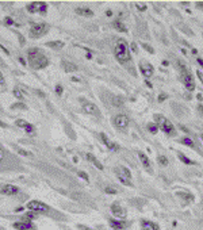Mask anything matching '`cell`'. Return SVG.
<instances>
[{"mask_svg": "<svg viewBox=\"0 0 203 230\" xmlns=\"http://www.w3.org/2000/svg\"><path fill=\"white\" fill-rule=\"evenodd\" d=\"M159 163H160V165L167 166V165H168L169 161H168V158H167V157L162 156V154H161V156H159Z\"/></svg>", "mask_w": 203, "mask_h": 230, "instance_id": "cell-26", "label": "cell"}, {"mask_svg": "<svg viewBox=\"0 0 203 230\" xmlns=\"http://www.w3.org/2000/svg\"><path fill=\"white\" fill-rule=\"evenodd\" d=\"M48 30H49V26L46 23H37V25L31 26L30 34H31L33 38H38V37H42Z\"/></svg>", "mask_w": 203, "mask_h": 230, "instance_id": "cell-7", "label": "cell"}, {"mask_svg": "<svg viewBox=\"0 0 203 230\" xmlns=\"http://www.w3.org/2000/svg\"><path fill=\"white\" fill-rule=\"evenodd\" d=\"M27 11H29V12H33V14H37V12L45 14L48 11V6H46L45 1H34V3L27 6Z\"/></svg>", "mask_w": 203, "mask_h": 230, "instance_id": "cell-9", "label": "cell"}, {"mask_svg": "<svg viewBox=\"0 0 203 230\" xmlns=\"http://www.w3.org/2000/svg\"><path fill=\"white\" fill-rule=\"evenodd\" d=\"M107 194H117V189H114V188H110V187H107V188L104 189Z\"/></svg>", "mask_w": 203, "mask_h": 230, "instance_id": "cell-32", "label": "cell"}, {"mask_svg": "<svg viewBox=\"0 0 203 230\" xmlns=\"http://www.w3.org/2000/svg\"><path fill=\"white\" fill-rule=\"evenodd\" d=\"M16 125L19 126V127L25 129V130L27 131V133H30V134H31L33 131H34V126H33V125H30L29 122L23 121V119H18V121H16Z\"/></svg>", "mask_w": 203, "mask_h": 230, "instance_id": "cell-16", "label": "cell"}, {"mask_svg": "<svg viewBox=\"0 0 203 230\" xmlns=\"http://www.w3.org/2000/svg\"><path fill=\"white\" fill-rule=\"evenodd\" d=\"M114 125L117 126L118 129H121V130H126V129L129 127V118L123 114L117 115L114 118Z\"/></svg>", "mask_w": 203, "mask_h": 230, "instance_id": "cell-10", "label": "cell"}, {"mask_svg": "<svg viewBox=\"0 0 203 230\" xmlns=\"http://www.w3.org/2000/svg\"><path fill=\"white\" fill-rule=\"evenodd\" d=\"M138 157H140V160H141V163H142V165L145 166L148 171H150V161H149V158H148V156H146L145 153H138Z\"/></svg>", "mask_w": 203, "mask_h": 230, "instance_id": "cell-18", "label": "cell"}, {"mask_svg": "<svg viewBox=\"0 0 203 230\" xmlns=\"http://www.w3.org/2000/svg\"><path fill=\"white\" fill-rule=\"evenodd\" d=\"M62 67L65 68V70H67V72H77V67L75 64H72V62L64 61V62H62Z\"/></svg>", "mask_w": 203, "mask_h": 230, "instance_id": "cell-20", "label": "cell"}, {"mask_svg": "<svg viewBox=\"0 0 203 230\" xmlns=\"http://www.w3.org/2000/svg\"><path fill=\"white\" fill-rule=\"evenodd\" d=\"M202 140H203V134H202Z\"/></svg>", "mask_w": 203, "mask_h": 230, "instance_id": "cell-43", "label": "cell"}, {"mask_svg": "<svg viewBox=\"0 0 203 230\" xmlns=\"http://www.w3.org/2000/svg\"><path fill=\"white\" fill-rule=\"evenodd\" d=\"M0 84H4V79H3V74L0 72Z\"/></svg>", "mask_w": 203, "mask_h": 230, "instance_id": "cell-37", "label": "cell"}, {"mask_svg": "<svg viewBox=\"0 0 203 230\" xmlns=\"http://www.w3.org/2000/svg\"><path fill=\"white\" fill-rule=\"evenodd\" d=\"M144 49H146V50H148V51H149V53H153V49L152 48H150V46L149 45H146V43H144Z\"/></svg>", "mask_w": 203, "mask_h": 230, "instance_id": "cell-34", "label": "cell"}, {"mask_svg": "<svg viewBox=\"0 0 203 230\" xmlns=\"http://www.w3.org/2000/svg\"><path fill=\"white\" fill-rule=\"evenodd\" d=\"M87 158H88V160H91L92 163L95 164V166H96V168H98V169H103V165H102V164L99 163V161L96 160V158H95V157H94V156H92V154H87Z\"/></svg>", "mask_w": 203, "mask_h": 230, "instance_id": "cell-22", "label": "cell"}, {"mask_svg": "<svg viewBox=\"0 0 203 230\" xmlns=\"http://www.w3.org/2000/svg\"><path fill=\"white\" fill-rule=\"evenodd\" d=\"M26 207L29 208L30 211H33V213H48L50 210V207L48 205H45V203H42L39 200H30Z\"/></svg>", "mask_w": 203, "mask_h": 230, "instance_id": "cell-6", "label": "cell"}, {"mask_svg": "<svg viewBox=\"0 0 203 230\" xmlns=\"http://www.w3.org/2000/svg\"><path fill=\"white\" fill-rule=\"evenodd\" d=\"M114 54H115V58H117L121 64L123 62H127V61L130 60V53H129V46L125 41H118V43L115 45L114 48Z\"/></svg>", "mask_w": 203, "mask_h": 230, "instance_id": "cell-2", "label": "cell"}, {"mask_svg": "<svg viewBox=\"0 0 203 230\" xmlns=\"http://www.w3.org/2000/svg\"><path fill=\"white\" fill-rule=\"evenodd\" d=\"M6 23L8 26H12V25H15V22H14L12 19H11V18H6Z\"/></svg>", "mask_w": 203, "mask_h": 230, "instance_id": "cell-33", "label": "cell"}, {"mask_svg": "<svg viewBox=\"0 0 203 230\" xmlns=\"http://www.w3.org/2000/svg\"><path fill=\"white\" fill-rule=\"evenodd\" d=\"M198 62H199V64L203 67V60H200V58H198Z\"/></svg>", "mask_w": 203, "mask_h": 230, "instance_id": "cell-40", "label": "cell"}, {"mask_svg": "<svg viewBox=\"0 0 203 230\" xmlns=\"http://www.w3.org/2000/svg\"><path fill=\"white\" fill-rule=\"evenodd\" d=\"M111 213H112V215H114V217L119 218V219H125V218H126V215H127L126 210H125V208L122 207L119 203H112V206H111Z\"/></svg>", "mask_w": 203, "mask_h": 230, "instance_id": "cell-11", "label": "cell"}, {"mask_svg": "<svg viewBox=\"0 0 203 230\" xmlns=\"http://www.w3.org/2000/svg\"><path fill=\"white\" fill-rule=\"evenodd\" d=\"M141 225H142V230H159L160 229L157 223L150 222V221H145V219L141 222Z\"/></svg>", "mask_w": 203, "mask_h": 230, "instance_id": "cell-17", "label": "cell"}, {"mask_svg": "<svg viewBox=\"0 0 203 230\" xmlns=\"http://www.w3.org/2000/svg\"><path fill=\"white\" fill-rule=\"evenodd\" d=\"M112 26H114V27L118 30V31H121V33H126V27H125V26H123V23H122V22H119V20H117V22H115Z\"/></svg>", "mask_w": 203, "mask_h": 230, "instance_id": "cell-23", "label": "cell"}, {"mask_svg": "<svg viewBox=\"0 0 203 230\" xmlns=\"http://www.w3.org/2000/svg\"><path fill=\"white\" fill-rule=\"evenodd\" d=\"M154 119L157 121V126H159V127L161 129L164 133H167V134H171V135L175 133L173 125H172V123L167 118H164L162 115H156Z\"/></svg>", "mask_w": 203, "mask_h": 230, "instance_id": "cell-4", "label": "cell"}, {"mask_svg": "<svg viewBox=\"0 0 203 230\" xmlns=\"http://www.w3.org/2000/svg\"><path fill=\"white\" fill-rule=\"evenodd\" d=\"M14 227L18 230H31V229H34V225L30 221H25V222H16V223H14Z\"/></svg>", "mask_w": 203, "mask_h": 230, "instance_id": "cell-15", "label": "cell"}, {"mask_svg": "<svg viewBox=\"0 0 203 230\" xmlns=\"http://www.w3.org/2000/svg\"><path fill=\"white\" fill-rule=\"evenodd\" d=\"M100 138H102V141L104 142V145H106V146H107L110 150H114V152H117V150L119 149V146H118V145L115 144V142H111V141L108 140L107 135H106L104 133H102V134H100Z\"/></svg>", "mask_w": 203, "mask_h": 230, "instance_id": "cell-14", "label": "cell"}, {"mask_svg": "<svg viewBox=\"0 0 203 230\" xmlns=\"http://www.w3.org/2000/svg\"><path fill=\"white\" fill-rule=\"evenodd\" d=\"M181 142H183L184 145H188L190 148H194V146H195V144H194V141L191 140V138H188V137H184L183 140H181Z\"/></svg>", "mask_w": 203, "mask_h": 230, "instance_id": "cell-25", "label": "cell"}, {"mask_svg": "<svg viewBox=\"0 0 203 230\" xmlns=\"http://www.w3.org/2000/svg\"><path fill=\"white\" fill-rule=\"evenodd\" d=\"M14 95H15L18 99H20V100L23 99V95H22V92H20L19 90H14Z\"/></svg>", "mask_w": 203, "mask_h": 230, "instance_id": "cell-29", "label": "cell"}, {"mask_svg": "<svg viewBox=\"0 0 203 230\" xmlns=\"http://www.w3.org/2000/svg\"><path fill=\"white\" fill-rule=\"evenodd\" d=\"M110 225H111V226L114 227V229H117V230H121V229H123V227L126 226V223H125V221H123V219L119 221V222H118V221L111 219V221H110Z\"/></svg>", "mask_w": 203, "mask_h": 230, "instance_id": "cell-19", "label": "cell"}, {"mask_svg": "<svg viewBox=\"0 0 203 230\" xmlns=\"http://www.w3.org/2000/svg\"><path fill=\"white\" fill-rule=\"evenodd\" d=\"M34 217H35V214H34V213H33V211H31L30 214H26L23 219H25V221H30V219H31V218H34Z\"/></svg>", "mask_w": 203, "mask_h": 230, "instance_id": "cell-30", "label": "cell"}, {"mask_svg": "<svg viewBox=\"0 0 203 230\" xmlns=\"http://www.w3.org/2000/svg\"><path fill=\"white\" fill-rule=\"evenodd\" d=\"M131 49H133L134 51H137V45H136V43H133V45H131Z\"/></svg>", "mask_w": 203, "mask_h": 230, "instance_id": "cell-39", "label": "cell"}, {"mask_svg": "<svg viewBox=\"0 0 203 230\" xmlns=\"http://www.w3.org/2000/svg\"><path fill=\"white\" fill-rule=\"evenodd\" d=\"M18 191H19V188L12 184H4L0 188V192L4 194V195H15V194H18Z\"/></svg>", "mask_w": 203, "mask_h": 230, "instance_id": "cell-13", "label": "cell"}, {"mask_svg": "<svg viewBox=\"0 0 203 230\" xmlns=\"http://www.w3.org/2000/svg\"><path fill=\"white\" fill-rule=\"evenodd\" d=\"M199 111H202V114H203V107H202V106L199 107Z\"/></svg>", "mask_w": 203, "mask_h": 230, "instance_id": "cell-42", "label": "cell"}, {"mask_svg": "<svg viewBox=\"0 0 203 230\" xmlns=\"http://www.w3.org/2000/svg\"><path fill=\"white\" fill-rule=\"evenodd\" d=\"M76 12L79 14V15H83V16H92L94 15V12H92V10H89V8H76Z\"/></svg>", "mask_w": 203, "mask_h": 230, "instance_id": "cell-21", "label": "cell"}, {"mask_svg": "<svg viewBox=\"0 0 203 230\" xmlns=\"http://www.w3.org/2000/svg\"><path fill=\"white\" fill-rule=\"evenodd\" d=\"M56 92H57L58 95H61V93H62V87H61V85H57V87H56Z\"/></svg>", "mask_w": 203, "mask_h": 230, "instance_id": "cell-35", "label": "cell"}, {"mask_svg": "<svg viewBox=\"0 0 203 230\" xmlns=\"http://www.w3.org/2000/svg\"><path fill=\"white\" fill-rule=\"evenodd\" d=\"M19 153L22 154V156H26V154H30V153H27V152H25V150H19Z\"/></svg>", "mask_w": 203, "mask_h": 230, "instance_id": "cell-38", "label": "cell"}, {"mask_svg": "<svg viewBox=\"0 0 203 230\" xmlns=\"http://www.w3.org/2000/svg\"><path fill=\"white\" fill-rule=\"evenodd\" d=\"M165 99H167V95H165V93H161V95L159 96V102H164Z\"/></svg>", "mask_w": 203, "mask_h": 230, "instance_id": "cell-36", "label": "cell"}, {"mask_svg": "<svg viewBox=\"0 0 203 230\" xmlns=\"http://www.w3.org/2000/svg\"><path fill=\"white\" fill-rule=\"evenodd\" d=\"M148 129H149L152 133H157V130H159V126L154 125V123H150V125L148 126Z\"/></svg>", "mask_w": 203, "mask_h": 230, "instance_id": "cell-28", "label": "cell"}, {"mask_svg": "<svg viewBox=\"0 0 203 230\" xmlns=\"http://www.w3.org/2000/svg\"><path fill=\"white\" fill-rule=\"evenodd\" d=\"M140 70H141V73H142V76L145 77V79H150V77L153 76V73H154V68H153V65L149 64V62L145 61V60L140 61Z\"/></svg>", "mask_w": 203, "mask_h": 230, "instance_id": "cell-8", "label": "cell"}, {"mask_svg": "<svg viewBox=\"0 0 203 230\" xmlns=\"http://www.w3.org/2000/svg\"><path fill=\"white\" fill-rule=\"evenodd\" d=\"M29 62L34 69H42L49 65L48 57L39 49H30L29 50Z\"/></svg>", "mask_w": 203, "mask_h": 230, "instance_id": "cell-1", "label": "cell"}, {"mask_svg": "<svg viewBox=\"0 0 203 230\" xmlns=\"http://www.w3.org/2000/svg\"><path fill=\"white\" fill-rule=\"evenodd\" d=\"M1 158H3V152H1V149H0V161H1Z\"/></svg>", "mask_w": 203, "mask_h": 230, "instance_id": "cell-41", "label": "cell"}, {"mask_svg": "<svg viewBox=\"0 0 203 230\" xmlns=\"http://www.w3.org/2000/svg\"><path fill=\"white\" fill-rule=\"evenodd\" d=\"M83 110H84L87 114H91V115H94V116H100V110H99L98 106L94 104V103H84Z\"/></svg>", "mask_w": 203, "mask_h": 230, "instance_id": "cell-12", "label": "cell"}, {"mask_svg": "<svg viewBox=\"0 0 203 230\" xmlns=\"http://www.w3.org/2000/svg\"><path fill=\"white\" fill-rule=\"evenodd\" d=\"M48 46H51V48H62V46H64V42H61V41L48 42Z\"/></svg>", "mask_w": 203, "mask_h": 230, "instance_id": "cell-24", "label": "cell"}, {"mask_svg": "<svg viewBox=\"0 0 203 230\" xmlns=\"http://www.w3.org/2000/svg\"><path fill=\"white\" fill-rule=\"evenodd\" d=\"M179 157H180V160L183 161V163H186V164H191V165H192V164H194V161H192V160H190V158H187V157L184 156V154L179 153Z\"/></svg>", "mask_w": 203, "mask_h": 230, "instance_id": "cell-27", "label": "cell"}, {"mask_svg": "<svg viewBox=\"0 0 203 230\" xmlns=\"http://www.w3.org/2000/svg\"><path fill=\"white\" fill-rule=\"evenodd\" d=\"M115 172H117L118 179L121 180L123 184L129 185V187H133V183L130 182V179H131V172L127 169L126 166H118V168H115Z\"/></svg>", "mask_w": 203, "mask_h": 230, "instance_id": "cell-5", "label": "cell"}, {"mask_svg": "<svg viewBox=\"0 0 203 230\" xmlns=\"http://www.w3.org/2000/svg\"><path fill=\"white\" fill-rule=\"evenodd\" d=\"M79 176L81 177V179L86 180V182H88V175H87L86 172H79Z\"/></svg>", "mask_w": 203, "mask_h": 230, "instance_id": "cell-31", "label": "cell"}, {"mask_svg": "<svg viewBox=\"0 0 203 230\" xmlns=\"http://www.w3.org/2000/svg\"><path fill=\"white\" fill-rule=\"evenodd\" d=\"M178 65L180 67L179 69H180V73H181V77H183V83H184V85H186V88H187L188 91H194V88H195V81H194V79H192L191 72L188 70V68L186 67L181 61H178Z\"/></svg>", "mask_w": 203, "mask_h": 230, "instance_id": "cell-3", "label": "cell"}]
</instances>
